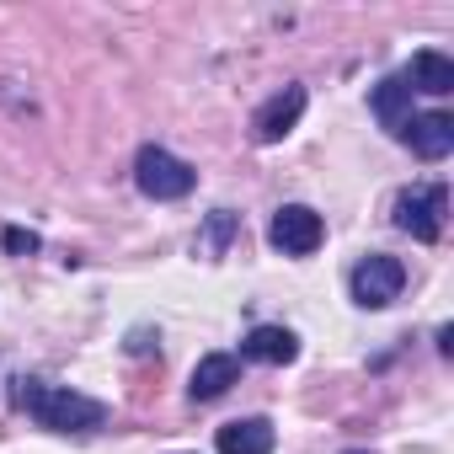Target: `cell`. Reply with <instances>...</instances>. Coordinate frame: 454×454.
<instances>
[{"label": "cell", "mask_w": 454, "mask_h": 454, "mask_svg": "<svg viewBox=\"0 0 454 454\" xmlns=\"http://www.w3.org/2000/svg\"><path fill=\"white\" fill-rule=\"evenodd\" d=\"M273 422L268 417H241L219 427V454H273Z\"/></svg>", "instance_id": "30bf717a"}, {"label": "cell", "mask_w": 454, "mask_h": 454, "mask_svg": "<svg viewBox=\"0 0 454 454\" xmlns=\"http://www.w3.org/2000/svg\"><path fill=\"white\" fill-rule=\"evenodd\" d=\"M406 86L411 91H427V97H449L454 91V59L438 54V49H422L406 70Z\"/></svg>", "instance_id": "7c38bea8"}, {"label": "cell", "mask_w": 454, "mask_h": 454, "mask_svg": "<svg viewBox=\"0 0 454 454\" xmlns=\"http://www.w3.org/2000/svg\"><path fill=\"white\" fill-rule=\"evenodd\" d=\"M0 241H6V252H12V257H33V252H38V236H33V231H22V224H12V231L0 236Z\"/></svg>", "instance_id": "5bb4252c"}, {"label": "cell", "mask_w": 454, "mask_h": 454, "mask_svg": "<svg viewBox=\"0 0 454 454\" xmlns=\"http://www.w3.org/2000/svg\"><path fill=\"white\" fill-rule=\"evenodd\" d=\"M369 107H374V118L401 139V134H406V123H411V86H406V75L380 81V86H374V97H369Z\"/></svg>", "instance_id": "9c48e42d"}, {"label": "cell", "mask_w": 454, "mask_h": 454, "mask_svg": "<svg viewBox=\"0 0 454 454\" xmlns=\"http://www.w3.org/2000/svg\"><path fill=\"white\" fill-rule=\"evenodd\" d=\"M17 406L49 433H97L107 422V406L97 395H81V390L49 385V380H17Z\"/></svg>", "instance_id": "6da1fadb"}, {"label": "cell", "mask_w": 454, "mask_h": 454, "mask_svg": "<svg viewBox=\"0 0 454 454\" xmlns=\"http://www.w3.org/2000/svg\"><path fill=\"white\" fill-rule=\"evenodd\" d=\"M300 113H305V86H284L278 97H268V102L257 107V139H262V145H278L284 134H294Z\"/></svg>", "instance_id": "8992f818"}, {"label": "cell", "mask_w": 454, "mask_h": 454, "mask_svg": "<svg viewBox=\"0 0 454 454\" xmlns=\"http://www.w3.org/2000/svg\"><path fill=\"white\" fill-rule=\"evenodd\" d=\"M134 182H139L145 198L171 203V198H187V192H192L198 171H192L182 155H171V150H160V145H145V150L134 155Z\"/></svg>", "instance_id": "3957f363"}, {"label": "cell", "mask_w": 454, "mask_h": 454, "mask_svg": "<svg viewBox=\"0 0 454 454\" xmlns=\"http://www.w3.org/2000/svg\"><path fill=\"white\" fill-rule=\"evenodd\" d=\"M241 353L257 358V364H294L300 358V337L289 326H252L247 342H241Z\"/></svg>", "instance_id": "8fae6325"}, {"label": "cell", "mask_w": 454, "mask_h": 454, "mask_svg": "<svg viewBox=\"0 0 454 454\" xmlns=\"http://www.w3.org/2000/svg\"><path fill=\"white\" fill-rule=\"evenodd\" d=\"M342 454H369V449H342Z\"/></svg>", "instance_id": "9a60e30c"}, {"label": "cell", "mask_w": 454, "mask_h": 454, "mask_svg": "<svg viewBox=\"0 0 454 454\" xmlns=\"http://www.w3.org/2000/svg\"><path fill=\"white\" fill-rule=\"evenodd\" d=\"M348 284H353V300H358L364 310H385V305L401 300L406 268H401L395 257H385V252H369V257H358V268H353Z\"/></svg>", "instance_id": "277c9868"}, {"label": "cell", "mask_w": 454, "mask_h": 454, "mask_svg": "<svg viewBox=\"0 0 454 454\" xmlns=\"http://www.w3.org/2000/svg\"><path fill=\"white\" fill-rule=\"evenodd\" d=\"M268 241H273L284 257H310V252L326 241V224H321L316 208H305V203H284V208L273 214V224H268Z\"/></svg>", "instance_id": "5b68a950"}, {"label": "cell", "mask_w": 454, "mask_h": 454, "mask_svg": "<svg viewBox=\"0 0 454 454\" xmlns=\"http://www.w3.org/2000/svg\"><path fill=\"white\" fill-rule=\"evenodd\" d=\"M443 214H449L443 182H411L406 192H395V224L422 247H433L443 236Z\"/></svg>", "instance_id": "7a4b0ae2"}, {"label": "cell", "mask_w": 454, "mask_h": 454, "mask_svg": "<svg viewBox=\"0 0 454 454\" xmlns=\"http://www.w3.org/2000/svg\"><path fill=\"white\" fill-rule=\"evenodd\" d=\"M236 380H241V358L236 353H203L198 369H192V380H187V395L192 401H219Z\"/></svg>", "instance_id": "52a82bcc"}, {"label": "cell", "mask_w": 454, "mask_h": 454, "mask_svg": "<svg viewBox=\"0 0 454 454\" xmlns=\"http://www.w3.org/2000/svg\"><path fill=\"white\" fill-rule=\"evenodd\" d=\"M236 231H241V219H236L231 208H214L208 224H203V236H198V252H203V257H219L224 247L236 241Z\"/></svg>", "instance_id": "4fadbf2b"}, {"label": "cell", "mask_w": 454, "mask_h": 454, "mask_svg": "<svg viewBox=\"0 0 454 454\" xmlns=\"http://www.w3.org/2000/svg\"><path fill=\"white\" fill-rule=\"evenodd\" d=\"M401 139H406L422 160H443V155L454 150V118H449V113H422V118L406 123Z\"/></svg>", "instance_id": "ba28073f"}]
</instances>
